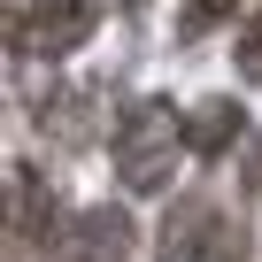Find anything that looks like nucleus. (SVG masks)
Instances as JSON below:
<instances>
[{
  "label": "nucleus",
  "instance_id": "1",
  "mask_svg": "<svg viewBox=\"0 0 262 262\" xmlns=\"http://www.w3.org/2000/svg\"><path fill=\"white\" fill-rule=\"evenodd\" d=\"M185 147H193V131H185V108H170V100H139L116 123V170L131 193H162Z\"/></svg>",
  "mask_w": 262,
  "mask_h": 262
},
{
  "label": "nucleus",
  "instance_id": "7",
  "mask_svg": "<svg viewBox=\"0 0 262 262\" xmlns=\"http://www.w3.org/2000/svg\"><path fill=\"white\" fill-rule=\"evenodd\" d=\"M231 62H239V77H254V85H262V16H254V24L239 31V47H231Z\"/></svg>",
  "mask_w": 262,
  "mask_h": 262
},
{
  "label": "nucleus",
  "instance_id": "5",
  "mask_svg": "<svg viewBox=\"0 0 262 262\" xmlns=\"http://www.w3.org/2000/svg\"><path fill=\"white\" fill-rule=\"evenodd\" d=\"M239 123H247V116H239L231 100H201V116H193V155L216 162V155L231 147V131H239Z\"/></svg>",
  "mask_w": 262,
  "mask_h": 262
},
{
  "label": "nucleus",
  "instance_id": "2",
  "mask_svg": "<svg viewBox=\"0 0 262 262\" xmlns=\"http://www.w3.org/2000/svg\"><path fill=\"white\" fill-rule=\"evenodd\" d=\"M247 254V231H231V216L216 201H178L170 224H162V262H239Z\"/></svg>",
  "mask_w": 262,
  "mask_h": 262
},
{
  "label": "nucleus",
  "instance_id": "6",
  "mask_svg": "<svg viewBox=\"0 0 262 262\" xmlns=\"http://www.w3.org/2000/svg\"><path fill=\"white\" fill-rule=\"evenodd\" d=\"M239 8V0H185V8H178V39H201L216 16H231Z\"/></svg>",
  "mask_w": 262,
  "mask_h": 262
},
{
  "label": "nucleus",
  "instance_id": "4",
  "mask_svg": "<svg viewBox=\"0 0 262 262\" xmlns=\"http://www.w3.org/2000/svg\"><path fill=\"white\" fill-rule=\"evenodd\" d=\"M123 254H131V224L116 208H93V216H77V231H54L47 262H123Z\"/></svg>",
  "mask_w": 262,
  "mask_h": 262
},
{
  "label": "nucleus",
  "instance_id": "3",
  "mask_svg": "<svg viewBox=\"0 0 262 262\" xmlns=\"http://www.w3.org/2000/svg\"><path fill=\"white\" fill-rule=\"evenodd\" d=\"M93 24H100L93 0H31V8L8 16V47H16V54H47V62H62L70 47L93 39Z\"/></svg>",
  "mask_w": 262,
  "mask_h": 262
}]
</instances>
